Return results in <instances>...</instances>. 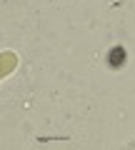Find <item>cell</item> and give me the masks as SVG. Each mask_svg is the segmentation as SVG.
Returning <instances> with one entry per match:
<instances>
[{"instance_id": "1", "label": "cell", "mask_w": 135, "mask_h": 150, "mask_svg": "<svg viewBox=\"0 0 135 150\" xmlns=\"http://www.w3.org/2000/svg\"><path fill=\"white\" fill-rule=\"evenodd\" d=\"M125 60H128V53H125V48H120V45H118V48H113V50L108 53V63L113 65V68H120Z\"/></svg>"}]
</instances>
